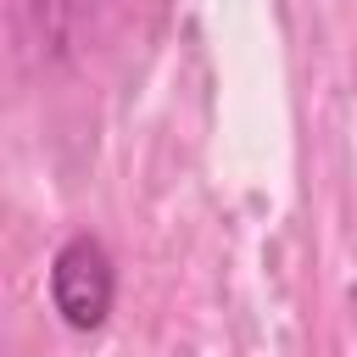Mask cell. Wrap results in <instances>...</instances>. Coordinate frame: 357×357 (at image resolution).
I'll list each match as a JSON object with an SVG mask.
<instances>
[{"label": "cell", "instance_id": "1", "mask_svg": "<svg viewBox=\"0 0 357 357\" xmlns=\"http://www.w3.org/2000/svg\"><path fill=\"white\" fill-rule=\"evenodd\" d=\"M117 296V273L112 257L95 234H73L56 257H50V307L61 312L67 329H100Z\"/></svg>", "mask_w": 357, "mask_h": 357}]
</instances>
